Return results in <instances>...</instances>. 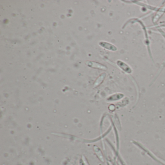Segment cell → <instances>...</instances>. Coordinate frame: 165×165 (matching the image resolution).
<instances>
[{"label": "cell", "instance_id": "cell-1", "mask_svg": "<svg viewBox=\"0 0 165 165\" xmlns=\"http://www.w3.org/2000/svg\"><path fill=\"white\" fill-rule=\"evenodd\" d=\"M133 142L134 144L136 145L137 146H138V147L140 148L141 149L144 151L145 152H146V153H147L150 157H152L154 160L156 161V162H158L159 163L161 164L162 165H165V164L161 162L159 159L156 158L154 154H152L151 152H150L148 150L146 149V148H145L144 146H142V145H141V144H140V143H138V142H136V141H133Z\"/></svg>", "mask_w": 165, "mask_h": 165}, {"label": "cell", "instance_id": "cell-3", "mask_svg": "<svg viewBox=\"0 0 165 165\" xmlns=\"http://www.w3.org/2000/svg\"><path fill=\"white\" fill-rule=\"evenodd\" d=\"M99 45L103 48H106V49H110L111 51H114L116 49L115 47L113 46L112 45L110 44L109 43L104 42H101L99 43Z\"/></svg>", "mask_w": 165, "mask_h": 165}, {"label": "cell", "instance_id": "cell-2", "mask_svg": "<svg viewBox=\"0 0 165 165\" xmlns=\"http://www.w3.org/2000/svg\"><path fill=\"white\" fill-rule=\"evenodd\" d=\"M86 65L89 67H93V68H99L101 69H106V67L104 65L101 64H99L96 62H92V61H87L86 62Z\"/></svg>", "mask_w": 165, "mask_h": 165}]
</instances>
